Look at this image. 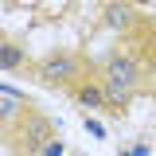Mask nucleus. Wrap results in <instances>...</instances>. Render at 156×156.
<instances>
[{
	"label": "nucleus",
	"instance_id": "1",
	"mask_svg": "<svg viewBox=\"0 0 156 156\" xmlns=\"http://www.w3.org/2000/svg\"><path fill=\"white\" fill-rule=\"evenodd\" d=\"M136 86H140V62H136L133 55H125V51L109 55V62H105V82H101V94H105V101L125 105V101L133 98Z\"/></svg>",
	"mask_w": 156,
	"mask_h": 156
},
{
	"label": "nucleus",
	"instance_id": "11",
	"mask_svg": "<svg viewBox=\"0 0 156 156\" xmlns=\"http://www.w3.org/2000/svg\"><path fill=\"white\" fill-rule=\"evenodd\" d=\"M125 156H133V152H125Z\"/></svg>",
	"mask_w": 156,
	"mask_h": 156
},
{
	"label": "nucleus",
	"instance_id": "4",
	"mask_svg": "<svg viewBox=\"0 0 156 156\" xmlns=\"http://www.w3.org/2000/svg\"><path fill=\"white\" fill-rule=\"evenodd\" d=\"M105 23H109L113 31H129V27L136 23L133 4H125V0H113V4H105Z\"/></svg>",
	"mask_w": 156,
	"mask_h": 156
},
{
	"label": "nucleus",
	"instance_id": "9",
	"mask_svg": "<svg viewBox=\"0 0 156 156\" xmlns=\"http://www.w3.org/2000/svg\"><path fill=\"white\" fill-rule=\"evenodd\" d=\"M86 129H90L98 140H105V129H101V121H94V117H90V121H86Z\"/></svg>",
	"mask_w": 156,
	"mask_h": 156
},
{
	"label": "nucleus",
	"instance_id": "2",
	"mask_svg": "<svg viewBox=\"0 0 156 156\" xmlns=\"http://www.w3.org/2000/svg\"><path fill=\"white\" fill-rule=\"evenodd\" d=\"M78 70H82V62H78V55H51L39 62V82H51V86H66V82H74Z\"/></svg>",
	"mask_w": 156,
	"mask_h": 156
},
{
	"label": "nucleus",
	"instance_id": "6",
	"mask_svg": "<svg viewBox=\"0 0 156 156\" xmlns=\"http://www.w3.org/2000/svg\"><path fill=\"white\" fill-rule=\"evenodd\" d=\"M74 101L82 105V109H101V105H105V94H101V86H78Z\"/></svg>",
	"mask_w": 156,
	"mask_h": 156
},
{
	"label": "nucleus",
	"instance_id": "3",
	"mask_svg": "<svg viewBox=\"0 0 156 156\" xmlns=\"http://www.w3.org/2000/svg\"><path fill=\"white\" fill-rule=\"evenodd\" d=\"M43 144H51V121L43 113H23V121H20V148L39 156Z\"/></svg>",
	"mask_w": 156,
	"mask_h": 156
},
{
	"label": "nucleus",
	"instance_id": "8",
	"mask_svg": "<svg viewBox=\"0 0 156 156\" xmlns=\"http://www.w3.org/2000/svg\"><path fill=\"white\" fill-rule=\"evenodd\" d=\"M39 156H66V144H62V140H51V144L39 148Z\"/></svg>",
	"mask_w": 156,
	"mask_h": 156
},
{
	"label": "nucleus",
	"instance_id": "10",
	"mask_svg": "<svg viewBox=\"0 0 156 156\" xmlns=\"http://www.w3.org/2000/svg\"><path fill=\"white\" fill-rule=\"evenodd\" d=\"M133 156H148V144H136V148H133Z\"/></svg>",
	"mask_w": 156,
	"mask_h": 156
},
{
	"label": "nucleus",
	"instance_id": "5",
	"mask_svg": "<svg viewBox=\"0 0 156 156\" xmlns=\"http://www.w3.org/2000/svg\"><path fill=\"white\" fill-rule=\"evenodd\" d=\"M23 66V47H16L12 39H0V70H20Z\"/></svg>",
	"mask_w": 156,
	"mask_h": 156
},
{
	"label": "nucleus",
	"instance_id": "7",
	"mask_svg": "<svg viewBox=\"0 0 156 156\" xmlns=\"http://www.w3.org/2000/svg\"><path fill=\"white\" fill-rule=\"evenodd\" d=\"M23 101L20 98H0V125H16L23 121V109H20Z\"/></svg>",
	"mask_w": 156,
	"mask_h": 156
}]
</instances>
